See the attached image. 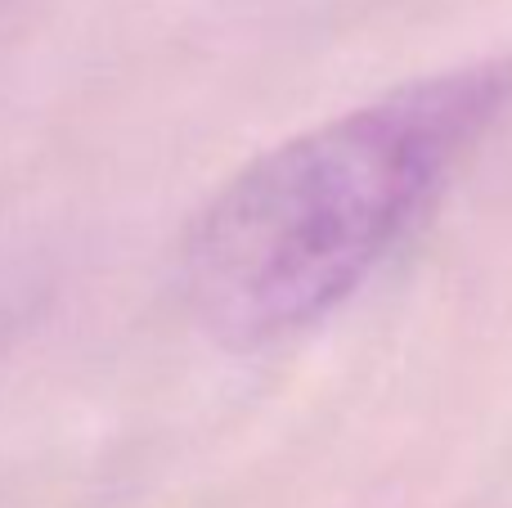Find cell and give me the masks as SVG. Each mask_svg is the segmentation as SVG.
I'll use <instances>...</instances> for the list:
<instances>
[{
	"instance_id": "1",
	"label": "cell",
	"mask_w": 512,
	"mask_h": 508,
	"mask_svg": "<svg viewBox=\"0 0 512 508\" xmlns=\"http://www.w3.org/2000/svg\"><path fill=\"white\" fill-rule=\"evenodd\" d=\"M512 99V54L405 81L234 171L176 252L185 311L265 347L346 302L432 207Z\"/></svg>"
}]
</instances>
